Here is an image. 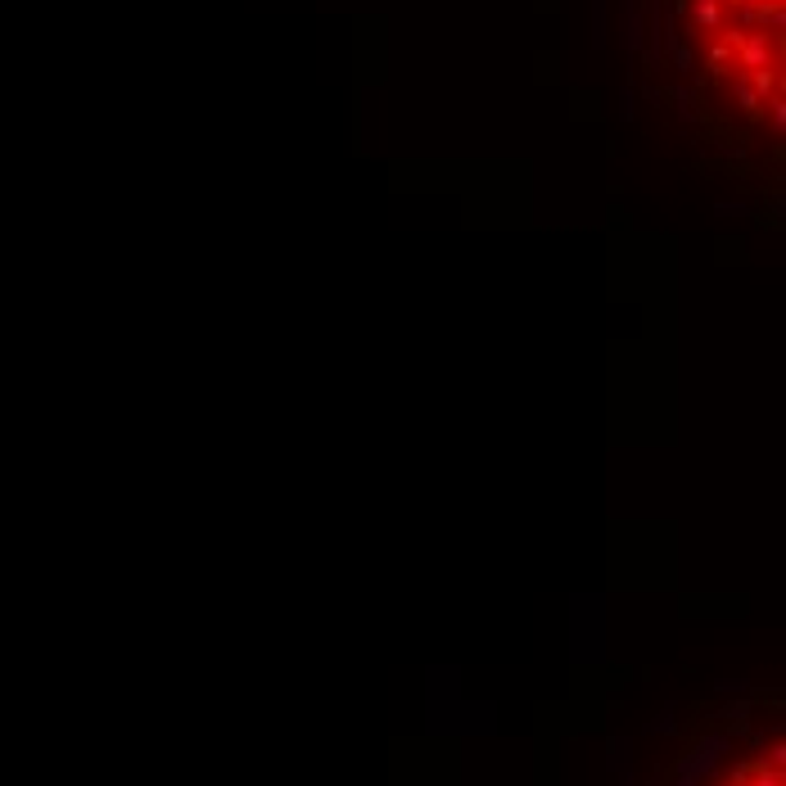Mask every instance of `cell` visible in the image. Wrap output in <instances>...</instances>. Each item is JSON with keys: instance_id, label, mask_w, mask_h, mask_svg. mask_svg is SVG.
Returning <instances> with one entry per match:
<instances>
[{"instance_id": "6da1fadb", "label": "cell", "mask_w": 786, "mask_h": 786, "mask_svg": "<svg viewBox=\"0 0 786 786\" xmlns=\"http://www.w3.org/2000/svg\"><path fill=\"white\" fill-rule=\"evenodd\" d=\"M763 59H768V41H763V32H759V37H750V41L741 46V64H745V69H763Z\"/></svg>"}]
</instances>
